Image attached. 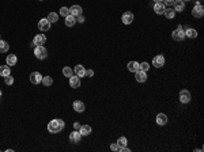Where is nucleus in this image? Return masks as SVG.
<instances>
[{
  "instance_id": "cd10ccee",
  "label": "nucleus",
  "mask_w": 204,
  "mask_h": 152,
  "mask_svg": "<svg viewBox=\"0 0 204 152\" xmlns=\"http://www.w3.org/2000/svg\"><path fill=\"white\" fill-rule=\"evenodd\" d=\"M44 86H46V87H49V86H52L53 84V79L51 78V76H42V81H41Z\"/></svg>"
},
{
  "instance_id": "2eb2a0df",
  "label": "nucleus",
  "mask_w": 204,
  "mask_h": 152,
  "mask_svg": "<svg viewBox=\"0 0 204 152\" xmlns=\"http://www.w3.org/2000/svg\"><path fill=\"white\" fill-rule=\"evenodd\" d=\"M156 124L161 125V126L166 125V124H167V116L163 114V113H159L158 116H156Z\"/></svg>"
},
{
  "instance_id": "f257e3e1",
  "label": "nucleus",
  "mask_w": 204,
  "mask_h": 152,
  "mask_svg": "<svg viewBox=\"0 0 204 152\" xmlns=\"http://www.w3.org/2000/svg\"><path fill=\"white\" fill-rule=\"evenodd\" d=\"M64 126H65V122L60 118H56V120H52L48 124V130L51 133H59L64 129Z\"/></svg>"
},
{
  "instance_id": "aec40b11",
  "label": "nucleus",
  "mask_w": 204,
  "mask_h": 152,
  "mask_svg": "<svg viewBox=\"0 0 204 152\" xmlns=\"http://www.w3.org/2000/svg\"><path fill=\"white\" fill-rule=\"evenodd\" d=\"M79 133L82 136H89L90 133H91V126L90 125H82L79 129Z\"/></svg>"
},
{
  "instance_id": "c756f323",
  "label": "nucleus",
  "mask_w": 204,
  "mask_h": 152,
  "mask_svg": "<svg viewBox=\"0 0 204 152\" xmlns=\"http://www.w3.org/2000/svg\"><path fill=\"white\" fill-rule=\"evenodd\" d=\"M46 19H48L51 23H56V22H57V19H59V15H57V14H54V12H51Z\"/></svg>"
},
{
  "instance_id": "4468645a",
  "label": "nucleus",
  "mask_w": 204,
  "mask_h": 152,
  "mask_svg": "<svg viewBox=\"0 0 204 152\" xmlns=\"http://www.w3.org/2000/svg\"><path fill=\"white\" fill-rule=\"evenodd\" d=\"M80 137H82V135L79 133V130H73V132L70 135V141L78 144V143L80 141Z\"/></svg>"
},
{
  "instance_id": "37998d69",
  "label": "nucleus",
  "mask_w": 204,
  "mask_h": 152,
  "mask_svg": "<svg viewBox=\"0 0 204 152\" xmlns=\"http://www.w3.org/2000/svg\"><path fill=\"white\" fill-rule=\"evenodd\" d=\"M41 1H42V0H41Z\"/></svg>"
},
{
  "instance_id": "f8f14e48",
  "label": "nucleus",
  "mask_w": 204,
  "mask_h": 152,
  "mask_svg": "<svg viewBox=\"0 0 204 152\" xmlns=\"http://www.w3.org/2000/svg\"><path fill=\"white\" fill-rule=\"evenodd\" d=\"M174 8L173 10L175 11V12H181V11L185 10V1H182V0H174Z\"/></svg>"
},
{
  "instance_id": "ea45409f",
  "label": "nucleus",
  "mask_w": 204,
  "mask_h": 152,
  "mask_svg": "<svg viewBox=\"0 0 204 152\" xmlns=\"http://www.w3.org/2000/svg\"><path fill=\"white\" fill-rule=\"evenodd\" d=\"M155 3H163V0H154Z\"/></svg>"
},
{
  "instance_id": "c85d7f7f",
  "label": "nucleus",
  "mask_w": 204,
  "mask_h": 152,
  "mask_svg": "<svg viewBox=\"0 0 204 152\" xmlns=\"http://www.w3.org/2000/svg\"><path fill=\"white\" fill-rule=\"evenodd\" d=\"M128 144V140L125 139V137H120V139L117 140V145H118V149L123 148V147H127Z\"/></svg>"
},
{
  "instance_id": "b1692460",
  "label": "nucleus",
  "mask_w": 204,
  "mask_h": 152,
  "mask_svg": "<svg viewBox=\"0 0 204 152\" xmlns=\"http://www.w3.org/2000/svg\"><path fill=\"white\" fill-rule=\"evenodd\" d=\"M185 37H188V38H196L197 37V31L194 29H186L185 30Z\"/></svg>"
},
{
  "instance_id": "7c9ffc66",
  "label": "nucleus",
  "mask_w": 204,
  "mask_h": 152,
  "mask_svg": "<svg viewBox=\"0 0 204 152\" xmlns=\"http://www.w3.org/2000/svg\"><path fill=\"white\" fill-rule=\"evenodd\" d=\"M63 75L65 76V78H71L73 75V71L70 68V67H64L63 68Z\"/></svg>"
},
{
  "instance_id": "2f4dec72",
  "label": "nucleus",
  "mask_w": 204,
  "mask_h": 152,
  "mask_svg": "<svg viewBox=\"0 0 204 152\" xmlns=\"http://www.w3.org/2000/svg\"><path fill=\"white\" fill-rule=\"evenodd\" d=\"M139 69H140V71H144V72H147L148 71V69H150V64H148V63H142V64H139Z\"/></svg>"
},
{
  "instance_id": "6e6552de",
  "label": "nucleus",
  "mask_w": 204,
  "mask_h": 152,
  "mask_svg": "<svg viewBox=\"0 0 204 152\" xmlns=\"http://www.w3.org/2000/svg\"><path fill=\"white\" fill-rule=\"evenodd\" d=\"M51 25L52 23L49 22L48 19H41L38 22V29H40V31H48L49 29H51Z\"/></svg>"
},
{
  "instance_id": "473e14b6",
  "label": "nucleus",
  "mask_w": 204,
  "mask_h": 152,
  "mask_svg": "<svg viewBox=\"0 0 204 152\" xmlns=\"http://www.w3.org/2000/svg\"><path fill=\"white\" fill-rule=\"evenodd\" d=\"M60 15L64 16V18H65V16H68V15H70V8H67V7H61V8H60Z\"/></svg>"
},
{
  "instance_id": "6ab92c4d",
  "label": "nucleus",
  "mask_w": 204,
  "mask_h": 152,
  "mask_svg": "<svg viewBox=\"0 0 204 152\" xmlns=\"http://www.w3.org/2000/svg\"><path fill=\"white\" fill-rule=\"evenodd\" d=\"M165 10H166V7H165V4L163 3H155L154 4V11H155L158 15H162V14L165 12Z\"/></svg>"
},
{
  "instance_id": "4c0bfd02",
  "label": "nucleus",
  "mask_w": 204,
  "mask_h": 152,
  "mask_svg": "<svg viewBox=\"0 0 204 152\" xmlns=\"http://www.w3.org/2000/svg\"><path fill=\"white\" fill-rule=\"evenodd\" d=\"M110 149H112V151H118V145H117V143L112 144V145H110Z\"/></svg>"
},
{
  "instance_id": "9b49d317",
  "label": "nucleus",
  "mask_w": 204,
  "mask_h": 152,
  "mask_svg": "<svg viewBox=\"0 0 204 152\" xmlns=\"http://www.w3.org/2000/svg\"><path fill=\"white\" fill-rule=\"evenodd\" d=\"M30 81H32L33 84H40L42 81V75L40 73V72H33V73L30 75Z\"/></svg>"
},
{
  "instance_id": "a878e982",
  "label": "nucleus",
  "mask_w": 204,
  "mask_h": 152,
  "mask_svg": "<svg viewBox=\"0 0 204 152\" xmlns=\"http://www.w3.org/2000/svg\"><path fill=\"white\" fill-rule=\"evenodd\" d=\"M8 49H10V45H8V44H7L6 41L0 39V53H6V52H8Z\"/></svg>"
},
{
  "instance_id": "dca6fc26",
  "label": "nucleus",
  "mask_w": 204,
  "mask_h": 152,
  "mask_svg": "<svg viewBox=\"0 0 204 152\" xmlns=\"http://www.w3.org/2000/svg\"><path fill=\"white\" fill-rule=\"evenodd\" d=\"M82 7L80 6H72L70 8V15H73L75 16V18H76V16H79V15H82Z\"/></svg>"
},
{
  "instance_id": "f03ea898",
  "label": "nucleus",
  "mask_w": 204,
  "mask_h": 152,
  "mask_svg": "<svg viewBox=\"0 0 204 152\" xmlns=\"http://www.w3.org/2000/svg\"><path fill=\"white\" fill-rule=\"evenodd\" d=\"M34 55H35V57L38 58V60H45V58L48 57V50L44 48V45L35 46V48H34Z\"/></svg>"
},
{
  "instance_id": "79ce46f5",
  "label": "nucleus",
  "mask_w": 204,
  "mask_h": 152,
  "mask_svg": "<svg viewBox=\"0 0 204 152\" xmlns=\"http://www.w3.org/2000/svg\"><path fill=\"white\" fill-rule=\"evenodd\" d=\"M0 97H1V91H0Z\"/></svg>"
},
{
  "instance_id": "a19ab883",
  "label": "nucleus",
  "mask_w": 204,
  "mask_h": 152,
  "mask_svg": "<svg viewBox=\"0 0 204 152\" xmlns=\"http://www.w3.org/2000/svg\"><path fill=\"white\" fill-rule=\"evenodd\" d=\"M182 1H189V0H182Z\"/></svg>"
},
{
  "instance_id": "f3484780",
  "label": "nucleus",
  "mask_w": 204,
  "mask_h": 152,
  "mask_svg": "<svg viewBox=\"0 0 204 152\" xmlns=\"http://www.w3.org/2000/svg\"><path fill=\"white\" fill-rule=\"evenodd\" d=\"M73 72H75V75H76V76H79V78H83V76H86V69H84V67H83V65H80V64L75 67Z\"/></svg>"
},
{
  "instance_id": "393cba45",
  "label": "nucleus",
  "mask_w": 204,
  "mask_h": 152,
  "mask_svg": "<svg viewBox=\"0 0 204 152\" xmlns=\"http://www.w3.org/2000/svg\"><path fill=\"white\" fill-rule=\"evenodd\" d=\"M16 61H18V58H16V56L15 55H8L7 56V65L8 67H12V65H15L16 64Z\"/></svg>"
},
{
  "instance_id": "c9c22d12",
  "label": "nucleus",
  "mask_w": 204,
  "mask_h": 152,
  "mask_svg": "<svg viewBox=\"0 0 204 152\" xmlns=\"http://www.w3.org/2000/svg\"><path fill=\"white\" fill-rule=\"evenodd\" d=\"M86 76H87V78H92V76H94V71H92V69H87V71H86Z\"/></svg>"
},
{
  "instance_id": "e433bc0d",
  "label": "nucleus",
  "mask_w": 204,
  "mask_h": 152,
  "mask_svg": "<svg viewBox=\"0 0 204 152\" xmlns=\"http://www.w3.org/2000/svg\"><path fill=\"white\" fill-rule=\"evenodd\" d=\"M76 22H79V23H83V22H84V16H83V15H79V16H76Z\"/></svg>"
},
{
  "instance_id": "bb28decb",
  "label": "nucleus",
  "mask_w": 204,
  "mask_h": 152,
  "mask_svg": "<svg viewBox=\"0 0 204 152\" xmlns=\"http://www.w3.org/2000/svg\"><path fill=\"white\" fill-rule=\"evenodd\" d=\"M163 14H165V16L167 18V19H173V18L175 16V11L173 10V8H170V7H169V8H166Z\"/></svg>"
},
{
  "instance_id": "4be33fe9",
  "label": "nucleus",
  "mask_w": 204,
  "mask_h": 152,
  "mask_svg": "<svg viewBox=\"0 0 204 152\" xmlns=\"http://www.w3.org/2000/svg\"><path fill=\"white\" fill-rule=\"evenodd\" d=\"M8 75H11L10 67H8V65H1V67H0V76L6 78V76H8Z\"/></svg>"
},
{
  "instance_id": "5701e85b",
  "label": "nucleus",
  "mask_w": 204,
  "mask_h": 152,
  "mask_svg": "<svg viewBox=\"0 0 204 152\" xmlns=\"http://www.w3.org/2000/svg\"><path fill=\"white\" fill-rule=\"evenodd\" d=\"M127 68L128 71H131V72H136L137 69H139V63L137 61H129L127 65Z\"/></svg>"
},
{
  "instance_id": "39448f33",
  "label": "nucleus",
  "mask_w": 204,
  "mask_h": 152,
  "mask_svg": "<svg viewBox=\"0 0 204 152\" xmlns=\"http://www.w3.org/2000/svg\"><path fill=\"white\" fill-rule=\"evenodd\" d=\"M153 65L155 67V68H161V67H163V65H165V57H163L162 55L155 56L154 60H153Z\"/></svg>"
},
{
  "instance_id": "ddd939ff",
  "label": "nucleus",
  "mask_w": 204,
  "mask_h": 152,
  "mask_svg": "<svg viewBox=\"0 0 204 152\" xmlns=\"http://www.w3.org/2000/svg\"><path fill=\"white\" fill-rule=\"evenodd\" d=\"M70 86L72 88H78V87H80V78L79 76H76V75H75V76H71L70 78Z\"/></svg>"
},
{
  "instance_id": "f704fd0d",
  "label": "nucleus",
  "mask_w": 204,
  "mask_h": 152,
  "mask_svg": "<svg viewBox=\"0 0 204 152\" xmlns=\"http://www.w3.org/2000/svg\"><path fill=\"white\" fill-rule=\"evenodd\" d=\"M163 4L165 7H172L174 4V0H163Z\"/></svg>"
},
{
  "instance_id": "58836bf2",
  "label": "nucleus",
  "mask_w": 204,
  "mask_h": 152,
  "mask_svg": "<svg viewBox=\"0 0 204 152\" xmlns=\"http://www.w3.org/2000/svg\"><path fill=\"white\" fill-rule=\"evenodd\" d=\"M80 126H82V125H80L79 122H75V124H73V128H75V130H79Z\"/></svg>"
},
{
  "instance_id": "1a4fd4ad",
  "label": "nucleus",
  "mask_w": 204,
  "mask_h": 152,
  "mask_svg": "<svg viewBox=\"0 0 204 152\" xmlns=\"http://www.w3.org/2000/svg\"><path fill=\"white\" fill-rule=\"evenodd\" d=\"M121 20H123V23H124V25H131V23L134 22V14L129 12V11L124 12V14H123Z\"/></svg>"
},
{
  "instance_id": "423d86ee",
  "label": "nucleus",
  "mask_w": 204,
  "mask_h": 152,
  "mask_svg": "<svg viewBox=\"0 0 204 152\" xmlns=\"http://www.w3.org/2000/svg\"><path fill=\"white\" fill-rule=\"evenodd\" d=\"M180 102L181 103H188L191 102V92L188 90H182L180 92Z\"/></svg>"
},
{
  "instance_id": "7ed1b4c3",
  "label": "nucleus",
  "mask_w": 204,
  "mask_h": 152,
  "mask_svg": "<svg viewBox=\"0 0 204 152\" xmlns=\"http://www.w3.org/2000/svg\"><path fill=\"white\" fill-rule=\"evenodd\" d=\"M172 37H173V39H175V41H184V38H185V30L182 29L181 25H180V26L172 33Z\"/></svg>"
},
{
  "instance_id": "412c9836",
  "label": "nucleus",
  "mask_w": 204,
  "mask_h": 152,
  "mask_svg": "<svg viewBox=\"0 0 204 152\" xmlns=\"http://www.w3.org/2000/svg\"><path fill=\"white\" fill-rule=\"evenodd\" d=\"M75 23H76V18H75L73 15L65 16V26H67V27H72Z\"/></svg>"
},
{
  "instance_id": "72a5a7b5",
  "label": "nucleus",
  "mask_w": 204,
  "mask_h": 152,
  "mask_svg": "<svg viewBox=\"0 0 204 152\" xmlns=\"http://www.w3.org/2000/svg\"><path fill=\"white\" fill-rule=\"evenodd\" d=\"M4 81H6L7 86H12V84H14V78L11 76V75H8V76H6V78H4Z\"/></svg>"
},
{
  "instance_id": "0eeeda50",
  "label": "nucleus",
  "mask_w": 204,
  "mask_h": 152,
  "mask_svg": "<svg viewBox=\"0 0 204 152\" xmlns=\"http://www.w3.org/2000/svg\"><path fill=\"white\" fill-rule=\"evenodd\" d=\"M45 42H46V37H45L44 34H37V36L34 37V39H33V45L41 46V45H44Z\"/></svg>"
},
{
  "instance_id": "9d476101",
  "label": "nucleus",
  "mask_w": 204,
  "mask_h": 152,
  "mask_svg": "<svg viewBox=\"0 0 204 152\" xmlns=\"http://www.w3.org/2000/svg\"><path fill=\"white\" fill-rule=\"evenodd\" d=\"M135 78H136V80L139 81V83H144V81L147 80V72L137 69V71L135 72Z\"/></svg>"
},
{
  "instance_id": "20e7f679",
  "label": "nucleus",
  "mask_w": 204,
  "mask_h": 152,
  "mask_svg": "<svg viewBox=\"0 0 204 152\" xmlns=\"http://www.w3.org/2000/svg\"><path fill=\"white\" fill-rule=\"evenodd\" d=\"M192 15H193L194 18H201V16L204 15V8H203V6H201L200 3H197L196 6L193 7V10H192Z\"/></svg>"
},
{
  "instance_id": "a211bd4d",
  "label": "nucleus",
  "mask_w": 204,
  "mask_h": 152,
  "mask_svg": "<svg viewBox=\"0 0 204 152\" xmlns=\"http://www.w3.org/2000/svg\"><path fill=\"white\" fill-rule=\"evenodd\" d=\"M72 106H73V110L78 111V113H82V111H84V103H83L82 100H75Z\"/></svg>"
}]
</instances>
